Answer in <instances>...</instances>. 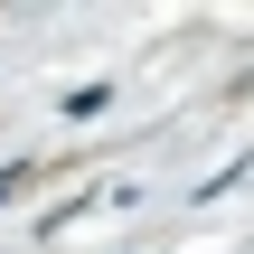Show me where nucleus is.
Segmentation results:
<instances>
[{
	"mask_svg": "<svg viewBox=\"0 0 254 254\" xmlns=\"http://www.w3.org/2000/svg\"><path fill=\"white\" fill-rule=\"evenodd\" d=\"M104 104H113V85H75V94H66V113H75V123H94Z\"/></svg>",
	"mask_w": 254,
	"mask_h": 254,
	"instance_id": "1",
	"label": "nucleus"
},
{
	"mask_svg": "<svg viewBox=\"0 0 254 254\" xmlns=\"http://www.w3.org/2000/svg\"><path fill=\"white\" fill-rule=\"evenodd\" d=\"M19 179H38V170H28V160H19V170H0V207L19 198Z\"/></svg>",
	"mask_w": 254,
	"mask_h": 254,
	"instance_id": "2",
	"label": "nucleus"
}]
</instances>
